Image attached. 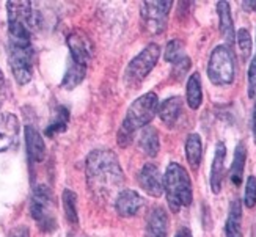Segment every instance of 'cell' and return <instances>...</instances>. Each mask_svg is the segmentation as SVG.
Segmentation results:
<instances>
[{
	"mask_svg": "<svg viewBox=\"0 0 256 237\" xmlns=\"http://www.w3.org/2000/svg\"><path fill=\"white\" fill-rule=\"evenodd\" d=\"M236 40H238V46L239 50L242 54L244 60H248L252 55V48H253V41H252V35L248 33L247 28H239L236 33Z\"/></svg>",
	"mask_w": 256,
	"mask_h": 237,
	"instance_id": "4316f807",
	"label": "cell"
},
{
	"mask_svg": "<svg viewBox=\"0 0 256 237\" xmlns=\"http://www.w3.org/2000/svg\"><path fill=\"white\" fill-rule=\"evenodd\" d=\"M143 206V198L136 190H121L115 200L116 214L123 218L134 217Z\"/></svg>",
	"mask_w": 256,
	"mask_h": 237,
	"instance_id": "7c38bea8",
	"label": "cell"
},
{
	"mask_svg": "<svg viewBox=\"0 0 256 237\" xmlns=\"http://www.w3.org/2000/svg\"><path fill=\"white\" fill-rule=\"evenodd\" d=\"M26 144L30 162L38 164L44 160V157H46V143H44L36 128L26 126Z\"/></svg>",
	"mask_w": 256,
	"mask_h": 237,
	"instance_id": "2e32d148",
	"label": "cell"
},
{
	"mask_svg": "<svg viewBox=\"0 0 256 237\" xmlns=\"http://www.w3.org/2000/svg\"><path fill=\"white\" fill-rule=\"evenodd\" d=\"M68 122H70V110L63 106H58L55 108V114L49 122V126L46 128V135L48 137H54V135L64 132L68 129Z\"/></svg>",
	"mask_w": 256,
	"mask_h": 237,
	"instance_id": "d4e9b609",
	"label": "cell"
},
{
	"mask_svg": "<svg viewBox=\"0 0 256 237\" xmlns=\"http://www.w3.org/2000/svg\"><path fill=\"white\" fill-rule=\"evenodd\" d=\"M217 13L220 20V35L225 40L228 46L234 42V22L231 18V8L228 2H218L217 4Z\"/></svg>",
	"mask_w": 256,
	"mask_h": 237,
	"instance_id": "ac0fdd59",
	"label": "cell"
},
{
	"mask_svg": "<svg viewBox=\"0 0 256 237\" xmlns=\"http://www.w3.org/2000/svg\"><path fill=\"white\" fill-rule=\"evenodd\" d=\"M6 237H30V232H28V228L27 226L20 224V226H16V228L11 230Z\"/></svg>",
	"mask_w": 256,
	"mask_h": 237,
	"instance_id": "1f68e13d",
	"label": "cell"
},
{
	"mask_svg": "<svg viewBox=\"0 0 256 237\" xmlns=\"http://www.w3.org/2000/svg\"><path fill=\"white\" fill-rule=\"evenodd\" d=\"M186 98H187V106L192 110L200 108L203 102V86H202V77L198 72H194L187 80L186 86Z\"/></svg>",
	"mask_w": 256,
	"mask_h": 237,
	"instance_id": "7402d4cb",
	"label": "cell"
},
{
	"mask_svg": "<svg viewBox=\"0 0 256 237\" xmlns=\"http://www.w3.org/2000/svg\"><path fill=\"white\" fill-rule=\"evenodd\" d=\"M173 2L170 0H152V2H143L140 8V16L143 27L151 35H160L166 28V20L172 10Z\"/></svg>",
	"mask_w": 256,
	"mask_h": 237,
	"instance_id": "ba28073f",
	"label": "cell"
},
{
	"mask_svg": "<svg viewBox=\"0 0 256 237\" xmlns=\"http://www.w3.org/2000/svg\"><path fill=\"white\" fill-rule=\"evenodd\" d=\"M6 13H8V22H19V24L27 26L30 30L33 28V26H35L32 2H27V0H20V2H6Z\"/></svg>",
	"mask_w": 256,
	"mask_h": 237,
	"instance_id": "9a60e30c",
	"label": "cell"
},
{
	"mask_svg": "<svg viewBox=\"0 0 256 237\" xmlns=\"http://www.w3.org/2000/svg\"><path fill=\"white\" fill-rule=\"evenodd\" d=\"M19 137V120L14 114L0 115V152L13 148Z\"/></svg>",
	"mask_w": 256,
	"mask_h": 237,
	"instance_id": "8fae6325",
	"label": "cell"
},
{
	"mask_svg": "<svg viewBox=\"0 0 256 237\" xmlns=\"http://www.w3.org/2000/svg\"><path fill=\"white\" fill-rule=\"evenodd\" d=\"M160 57V48L156 42L148 44L136 58H132L126 68L124 80L129 86L140 85L148 74L154 70V66L158 64Z\"/></svg>",
	"mask_w": 256,
	"mask_h": 237,
	"instance_id": "5b68a950",
	"label": "cell"
},
{
	"mask_svg": "<svg viewBox=\"0 0 256 237\" xmlns=\"http://www.w3.org/2000/svg\"><path fill=\"white\" fill-rule=\"evenodd\" d=\"M184 55H186L184 54V46H182V42L180 40L168 41V44H166V48H165V52H164V58L166 62L174 63L180 58H182Z\"/></svg>",
	"mask_w": 256,
	"mask_h": 237,
	"instance_id": "83f0119b",
	"label": "cell"
},
{
	"mask_svg": "<svg viewBox=\"0 0 256 237\" xmlns=\"http://www.w3.org/2000/svg\"><path fill=\"white\" fill-rule=\"evenodd\" d=\"M62 201H63V209H64V216L71 223H77L79 220V216H77V195L72 190L64 188L63 195H62Z\"/></svg>",
	"mask_w": 256,
	"mask_h": 237,
	"instance_id": "484cf974",
	"label": "cell"
},
{
	"mask_svg": "<svg viewBox=\"0 0 256 237\" xmlns=\"http://www.w3.org/2000/svg\"><path fill=\"white\" fill-rule=\"evenodd\" d=\"M164 192L166 195V202L172 212H180L181 208H187L192 204L194 190L190 176L180 164H170L166 166L164 176Z\"/></svg>",
	"mask_w": 256,
	"mask_h": 237,
	"instance_id": "3957f363",
	"label": "cell"
},
{
	"mask_svg": "<svg viewBox=\"0 0 256 237\" xmlns=\"http://www.w3.org/2000/svg\"><path fill=\"white\" fill-rule=\"evenodd\" d=\"M30 214L41 231L52 232L57 228L55 201H54L52 190L48 186L40 184L33 190L32 200H30Z\"/></svg>",
	"mask_w": 256,
	"mask_h": 237,
	"instance_id": "277c9868",
	"label": "cell"
},
{
	"mask_svg": "<svg viewBox=\"0 0 256 237\" xmlns=\"http://www.w3.org/2000/svg\"><path fill=\"white\" fill-rule=\"evenodd\" d=\"M174 237H194V236H192V231L188 228H181L180 231L176 232Z\"/></svg>",
	"mask_w": 256,
	"mask_h": 237,
	"instance_id": "836d02e7",
	"label": "cell"
},
{
	"mask_svg": "<svg viewBox=\"0 0 256 237\" xmlns=\"http://www.w3.org/2000/svg\"><path fill=\"white\" fill-rule=\"evenodd\" d=\"M166 231H168V216L164 208H154L150 212L144 237H166Z\"/></svg>",
	"mask_w": 256,
	"mask_h": 237,
	"instance_id": "e0dca14e",
	"label": "cell"
},
{
	"mask_svg": "<svg viewBox=\"0 0 256 237\" xmlns=\"http://www.w3.org/2000/svg\"><path fill=\"white\" fill-rule=\"evenodd\" d=\"M8 63L16 82L26 85L33 77V49L32 44L8 42Z\"/></svg>",
	"mask_w": 256,
	"mask_h": 237,
	"instance_id": "52a82bcc",
	"label": "cell"
},
{
	"mask_svg": "<svg viewBox=\"0 0 256 237\" xmlns=\"http://www.w3.org/2000/svg\"><path fill=\"white\" fill-rule=\"evenodd\" d=\"M246 160H247V146L244 142H240L234 150V157H232V164H231V170H230V179L234 186L242 184Z\"/></svg>",
	"mask_w": 256,
	"mask_h": 237,
	"instance_id": "ffe728a7",
	"label": "cell"
},
{
	"mask_svg": "<svg viewBox=\"0 0 256 237\" xmlns=\"http://www.w3.org/2000/svg\"><path fill=\"white\" fill-rule=\"evenodd\" d=\"M182 99L180 96H173L165 99L162 104H159L158 114L160 121L165 124L166 128H174L176 122L180 121L181 115H182Z\"/></svg>",
	"mask_w": 256,
	"mask_h": 237,
	"instance_id": "5bb4252c",
	"label": "cell"
},
{
	"mask_svg": "<svg viewBox=\"0 0 256 237\" xmlns=\"http://www.w3.org/2000/svg\"><path fill=\"white\" fill-rule=\"evenodd\" d=\"M244 6L248 10H254L256 11V2H244Z\"/></svg>",
	"mask_w": 256,
	"mask_h": 237,
	"instance_id": "d590c367",
	"label": "cell"
},
{
	"mask_svg": "<svg viewBox=\"0 0 256 237\" xmlns=\"http://www.w3.org/2000/svg\"><path fill=\"white\" fill-rule=\"evenodd\" d=\"M192 66V62L190 58L187 57V55H184L182 58H180L178 62L173 63V71H172V77L176 78V80H182V78L186 77V74L188 72V70H190Z\"/></svg>",
	"mask_w": 256,
	"mask_h": 237,
	"instance_id": "f1b7e54d",
	"label": "cell"
},
{
	"mask_svg": "<svg viewBox=\"0 0 256 237\" xmlns=\"http://www.w3.org/2000/svg\"><path fill=\"white\" fill-rule=\"evenodd\" d=\"M86 76V66L82 64H77L72 60L70 62L68 68H66V72L63 76V80H62V86L66 90H72L77 85H80L84 82V78Z\"/></svg>",
	"mask_w": 256,
	"mask_h": 237,
	"instance_id": "cb8c5ba5",
	"label": "cell"
},
{
	"mask_svg": "<svg viewBox=\"0 0 256 237\" xmlns=\"http://www.w3.org/2000/svg\"><path fill=\"white\" fill-rule=\"evenodd\" d=\"M159 108V99L156 93H146L140 98H137L134 102L129 106L126 112V118L121 122L116 142L120 146H129V143L134 140V135L138 129L146 128L148 124L152 121V118L158 114Z\"/></svg>",
	"mask_w": 256,
	"mask_h": 237,
	"instance_id": "7a4b0ae2",
	"label": "cell"
},
{
	"mask_svg": "<svg viewBox=\"0 0 256 237\" xmlns=\"http://www.w3.org/2000/svg\"><path fill=\"white\" fill-rule=\"evenodd\" d=\"M244 202H246V206L250 208V209L256 206V178L254 176H248V179H247Z\"/></svg>",
	"mask_w": 256,
	"mask_h": 237,
	"instance_id": "f546056e",
	"label": "cell"
},
{
	"mask_svg": "<svg viewBox=\"0 0 256 237\" xmlns=\"http://www.w3.org/2000/svg\"><path fill=\"white\" fill-rule=\"evenodd\" d=\"M248 98H256V58L248 66Z\"/></svg>",
	"mask_w": 256,
	"mask_h": 237,
	"instance_id": "4dcf8cb0",
	"label": "cell"
},
{
	"mask_svg": "<svg viewBox=\"0 0 256 237\" xmlns=\"http://www.w3.org/2000/svg\"><path fill=\"white\" fill-rule=\"evenodd\" d=\"M208 76L209 80L214 85H230L234 80L236 68H234V57L228 46H217L208 63Z\"/></svg>",
	"mask_w": 256,
	"mask_h": 237,
	"instance_id": "8992f818",
	"label": "cell"
},
{
	"mask_svg": "<svg viewBox=\"0 0 256 237\" xmlns=\"http://www.w3.org/2000/svg\"><path fill=\"white\" fill-rule=\"evenodd\" d=\"M253 138H254V143H256V102H254V107H253Z\"/></svg>",
	"mask_w": 256,
	"mask_h": 237,
	"instance_id": "e575fe53",
	"label": "cell"
},
{
	"mask_svg": "<svg viewBox=\"0 0 256 237\" xmlns=\"http://www.w3.org/2000/svg\"><path fill=\"white\" fill-rule=\"evenodd\" d=\"M186 157L194 170H198L203 157V143L198 134H188L186 140Z\"/></svg>",
	"mask_w": 256,
	"mask_h": 237,
	"instance_id": "603a6c76",
	"label": "cell"
},
{
	"mask_svg": "<svg viewBox=\"0 0 256 237\" xmlns=\"http://www.w3.org/2000/svg\"><path fill=\"white\" fill-rule=\"evenodd\" d=\"M85 173L93 194L104 196L114 194L124 179L118 156L112 150H94L88 154Z\"/></svg>",
	"mask_w": 256,
	"mask_h": 237,
	"instance_id": "6da1fadb",
	"label": "cell"
},
{
	"mask_svg": "<svg viewBox=\"0 0 256 237\" xmlns=\"http://www.w3.org/2000/svg\"><path fill=\"white\" fill-rule=\"evenodd\" d=\"M68 48L71 52V60L77 64L88 66L93 57V44L84 32L76 30L68 36Z\"/></svg>",
	"mask_w": 256,
	"mask_h": 237,
	"instance_id": "9c48e42d",
	"label": "cell"
},
{
	"mask_svg": "<svg viewBox=\"0 0 256 237\" xmlns=\"http://www.w3.org/2000/svg\"><path fill=\"white\" fill-rule=\"evenodd\" d=\"M226 237H244L242 234V204L240 200H232L225 224Z\"/></svg>",
	"mask_w": 256,
	"mask_h": 237,
	"instance_id": "d6986e66",
	"label": "cell"
},
{
	"mask_svg": "<svg viewBox=\"0 0 256 237\" xmlns=\"http://www.w3.org/2000/svg\"><path fill=\"white\" fill-rule=\"evenodd\" d=\"M5 100H6V80L2 70H0V108H2Z\"/></svg>",
	"mask_w": 256,
	"mask_h": 237,
	"instance_id": "d6a6232c",
	"label": "cell"
},
{
	"mask_svg": "<svg viewBox=\"0 0 256 237\" xmlns=\"http://www.w3.org/2000/svg\"><path fill=\"white\" fill-rule=\"evenodd\" d=\"M138 184L150 196L159 198L164 194V178L159 168L152 164H146L142 166L138 173Z\"/></svg>",
	"mask_w": 256,
	"mask_h": 237,
	"instance_id": "30bf717a",
	"label": "cell"
},
{
	"mask_svg": "<svg viewBox=\"0 0 256 237\" xmlns=\"http://www.w3.org/2000/svg\"><path fill=\"white\" fill-rule=\"evenodd\" d=\"M225 157H226V146H225V143L218 142L217 146H216L212 166H210V190H212V194H216V195L220 194L222 184H224Z\"/></svg>",
	"mask_w": 256,
	"mask_h": 237,
	"instance_id": "4fadbf2b",
	"label": "cell"
},
{
	"mask_svg": "<svg viewBox=\"0 0 256 237\" xmlns=\"http://www.w3.org/2000/svg\"><path fill=\"white\" fill-rule=\"evenodd\" d=\"M138 146L146 156H150V157L158 156L159 148H160V140H159L158 130L151 126L143 128L140 135H138Z\"/></svg>",
	"mask_w": 256,
	"mask_h": 237,
	"instance_id": "44dd1931",
	"label": "cell"
}]
</instances>
